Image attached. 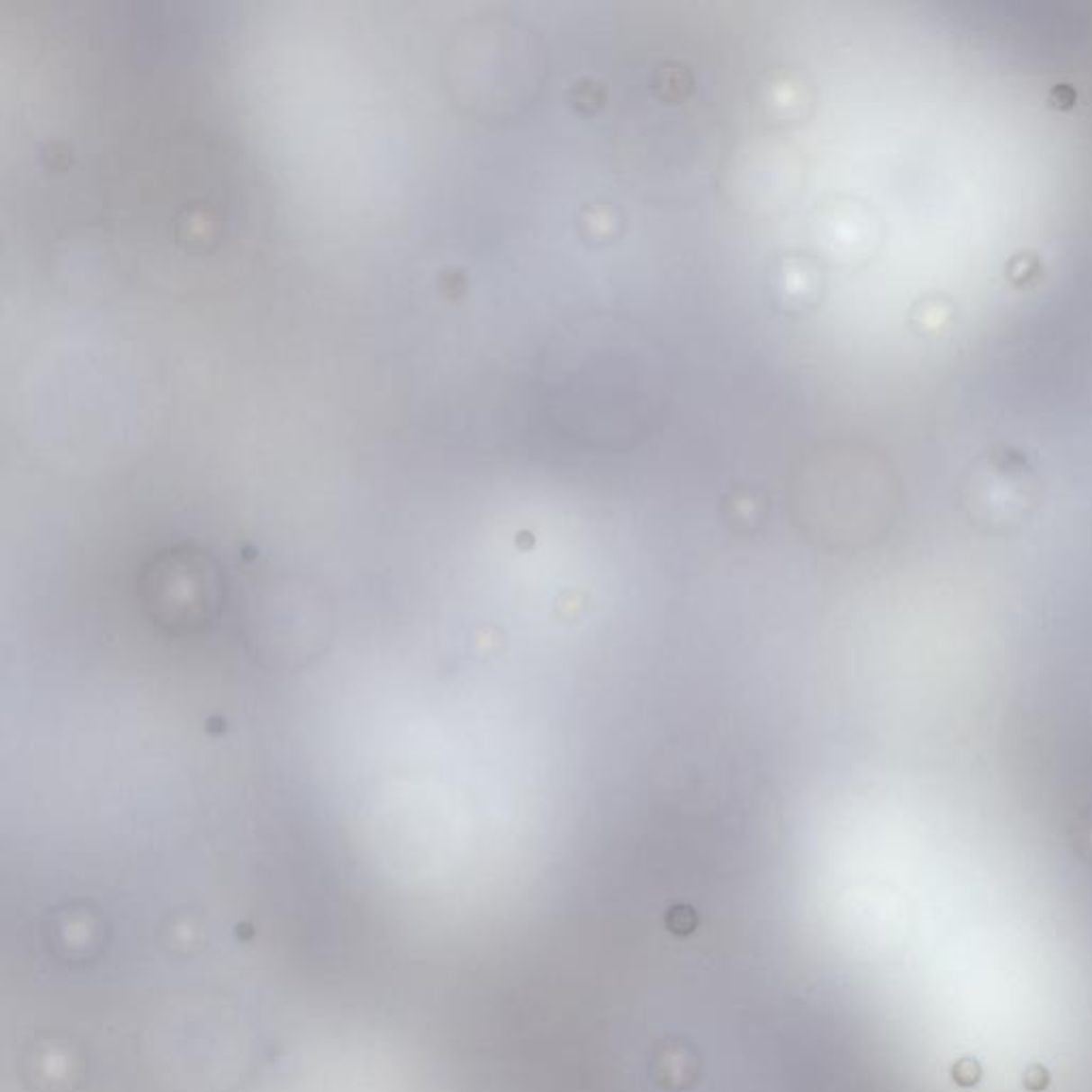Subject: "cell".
I'll list each match as a JSON object with an SVG mask.
<instances>
[{
	"mask_svg": "<svg viewBox=\"0 0 1092 1092\" xmlns=\"http://www.w3.org/2000/svg\"><path fill=\"white\" fill-rule=\"evenodd\" d=\"M779 277H781V286H779L781 299L788 302V305H794V308H802V305L811 302V294L817 293L819 277L802 261H791L785 265L779 271Z\"/></svg>",
	"mask_w": 1092,
	"mask_h": 1092,
	"instance_id": "1",
	"label": "cell"
},
{
	"mask_svg": "<svg viewBox=\"0 0 1092 1092\" xmlns=\"http://www.w3.org/2000/svg\"><path fill=\"white\" fill-rule=\"evenodd\" d=\"M768 109H772L774 115L781 120H791L799 115L807 105V90L805 86L794 82L791 77L774 79L768 88L766 96Z\"/></svg>",
	"mask_w": 1092,
	"mask_h": 1092,
	"instance_id": "2",
	"label": "cell"
},
{
	"mask_svg": "<svg viewBox=\"0 0 1092 1092\" xmlns=\"http://www.w3.org/2000/svg\"><path fill=\"white\" fill-rule=\"evenodd\" d=\"M655 86H657V90H660L662 96L679 98L690 92L691 79L683 67L666 65V67L657 68Z\"/></svg>",
	"mask_w": 1092,
	"mask_h": 1092,
	"instance_id": "3",
	"label": "cell"
},
{
	"mask_svg": "<svg viewBox=\"0 0 1092 1092\" xmlns=\"http://www.w3.org/2000/svg\"><path fill=\"white\" fill-rule=\"evenodd\" d=\"M585 224L589 227V233L595 237H609L610 230L615 229V221H612V218L609 216V212H604V210H593L591 213H589Z\"/></svg>",
	"mask_w": 1092,
	"mask_h": 1092,
	"instance_id": "4",
	"label": "cell"
}]
</instances>
